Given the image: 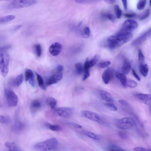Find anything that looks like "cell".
Returning <instances> with one entry per match:
<instances>
[{"label": "cell", "mask_w": 151, "mask_h": 151, "mask_svg": "<svg viewBox=\"0 0 151 151\" xmlns=\"http://www.w3.org/2000/svg\"><path fill=\"white\" fill-rule=\"evenodd\" d=\"M25 80L29 81L30 85L33 88L35 87L34 76L32 71L30 69H26L25 71Z\"/></svg>", "instance_id": "obj_15"}, {"label": "cell", "mask_w": 151, "mask_h": 151, "mask_svg": "<svg viewBox=\"0 0 151 151\" xmlns=\"http://www.w3.org/2000/svg\"><path fill=\"white\" fill-rule=\"evenodd\" d=\"M121 150L117 146L112 145L109 147V151H121Z\"/></svg>", "instance_id": "obj_43"}, {"label": "cell", "mask_w": 151, "mask_h": 151, "mask_svg": "<svg viewBox=\"0 0 151 151\" xmlns=\"http://www.w3.org/2000/svg\"><path fill=\"white\" fill-rule=\"evenodd\" d=\"M132 72L133 76L136 78L139 81H140L141 80L140 78L138 75L136 73L135 70L133 69H132Z\"/></svg>", "instance_id": "obj_46"}, {"label": "cell", "mask_w": 151, "mask_h": 151, "mask_svg": "<svg viewBox=\"0 0 151 151\" xmlns=\"http://www.w3.org/2000/svg\"><path fill=\"white\" fill-rule=\"evenodd\" d=\"M135 124L134 120L131 118L125 117L118 120L116 123V126L119 128L126 130L133 127Z\"/></svg>", "instance_id": "obj_6"}, {"label": "cell", "mask_w": 151, "mask_h": 151, "mask_svg": "<svg viewBox=\"0 0 151 151\" xmlns=\"http://www.w3.org/2000/svg\"><path fill=\"white\" fill-rule=\"evenodd\" d=\"M111 64V62L106 61L101 62L98 64V66L101 68H104L108 67Z\"/></svg>", "instance_id": "obj_38"}, {"label": "cell", "mask_w": 151, "mask_h": 151, "mask_svg": "<svg viewBox=\"0 0 151 151\" xmlns=\"http://www.w3.org/2000/svg\"><path fill=\"white\" fill-rule=\"evenodd\" d=\"M151 35V28H150L134 40L132 42V45L135 46L141 44Z\"/></svg>", "instance_id": "obj_10"}, {"label": "cell", "mask_w": 151, "mask_h": 151, "mask_svg": "<svg viewBox=\"0 0 151 151\" xmlns=\"http://www.w3.org/2000/svg\"><path fill=\"white\" fill-rule=\"evenodd\" d=\"M23 75L22 74H20L12 81V84L15 87H18L21 85L23 83Z\"/></svg>", "instance_id": "obj_18"}, {"label": "cell", "mask_w": 151, "mask_h": 151, "mask_svg": "<svg viewBox=\"0 0 151 151\" xmlns=\"http://www.w3.org/2000/svg\"><path fill=\"white\" fill-rule=\"evenodd\" d=\"M99 59V56L95 55L91 60H88V63L90 68L93 66L97 63Z\"/></svg>", "instance_id": "obj_32"}, {"label": "cell", "mask_w": 151, "mask_h": 151, "mask_svg": "<svg viewBox=\"0 0 151 151\" xmlns=\"http://www.w3.org/2000/svg\"><path fill=\"white\" fill-rule=\"evenodd\" d=\"M138 26L137 22L133 20H128L123 24L120 31L125 32H130L136 29Z\"/></svg>", "instance_id": "obj_8"}, {"label": "cell", "mask_w": 151, "mask_h": 151, "mask_svg": "<svg viewBox=\"0 0 151 151\" xmlns=\"http://www.w3.org/2000/svg\"><path fill=\"white\" fill-rule=\"evenodd\" d=\"M24 127V125L19 120H16L13 126V129L15 132H19L22 130Z\"/></svg>", "instance_id": "obj_22"}, {"label": "cell", "mask_w": 151, "mask_h": 151, "mask_svg": "<svg viewBox=\"0 0 151 151\" xmlns=\"http://www.w3.org/2000/svg\"><path fill=\"white\" fill-rule=\"evenodd\" d=\"M15 16L13 15H9L3 16L0 18V23L3 24L14 19Z\"/></svg>", "instance_id": "obj_27"}, {"label": "cell", "mask_w": 151, "mask_h": 151, "mask_svg": "<svg viewBox=\"0 0 151 151\" xmlns=\"http://www.w3.org/2000/svg\"><path fill=\"white\" fill-rule=\"evenodd\" d=\"M104 105L112 111H115L117 110V107L111 103H106L104 104Z\"/></svg>", "instance_id": "obj_37"}, {"label": "cell", "mask_w": 151, "mask_h": 151, "mask_svg": "<svg viewBox=\"0 0 151 151\" xmlns=\"http://www.w3.org/2000/svg\"><path fill=\"white\" fill-rule=\"evenodd\" d=\"M68 124L73 127L76 128H81L82 126L74 122H69L68 123Z\"/></svg>", "instance_id": "obj_42"}, {"label": "cell", "mask_w": 151, "mask_h": 151, "mask_svg": "<svg viewBox=\"0 0 151 151\" xmlns=\"http://www.w3.org/2000/svg\"><path fill=\"white\" fill-rule=\"evenodd\" d=\"M138 59L140 64H144L145 61V57L141 51L139 49L138 50Z\"/></svg>", "instance_id": "obj_36"}, {"label": "cell", "mask_w": 151, "mask_h": 151, "mask_svg": "<svg viewBox=\"0 0 151 151\" xmlns=\"http://www.w3.org/2000/svg\"><path fill=\"white\" fill-rule=\"evenodd\" d=\"M11 122V119L7 116L1 115L0 116V122L3 124H7Z\"/></svg>", "instance_id": "obj_30"}, {"label": "cell", "mask_w": 151, "mask_h": 151, "mask_svg": "<svg viewBox=\"0 0 151 151\" xmlns=\"http://www.w3.org/2000/svg\"><path fill=\"white\" fill-rule=\"evenodd\" d=\"M114 9L116 16L118 19H119L122 14V11L118 5H115L114 7Z\"/></svg>", "instance_id": "obj_33"}, {"label": "cell", "mask_w": 151, "mask_h": 151, "mask_svg": "<svg viewBox=\"0 0 151 151\" xmlns=\"http://www.w3.org/2000/svg\"><path fill=\"white\" fill-rule=\"evenodd\" d=\"M150 13V11L149 9H147L146 10L143 14L140 17V19L143 20L147 18L149 15Z\"/></svg>", "instance_id": "obj_40"}, {"label": "cell", "mask_w": 151, "mask_h": 151, "mask_svg": "<svg viewBox=\"0 0 151 151\" xmlns=\"http://www.w3.org/2000/svg\"><path fill=\"white\" fill-rule=\"evenodd\" d=\"M41 106V103L39 100H33L31 102L30 105L31 111L33 113L36 112L40 109Z\"/></svg>", "instance_id": "obj_17"}, {"label": "cell", "mask_w": 151, "mask_h": 151, "mask_svg": "<svg viewBox=\"0 0 151 151\" xmlns=\"http://www.w3.org/2000/svg\"><path fill=\"white\" fill-rule=\"evenodd\" d=\"M105 1L107 3H109V4H112L114 3L115 1V0H105Z\"/></svg>", "instance_id": "obj_51"}, {"label": "cell", "mask_w": 151, "mask_h": 151, "mask_svg": "<svg viewBox=\"0 0 151 151\" xmlns=\"http://www.w3.org/2000/svg\"><path fill=\"white\" fill-rule=\"evenodd\" d=\"M119 103L122 105L124 106H127L128 105V103L125 100L121 99L119 101Z\"/></svg>", "instance_id": "obj_47"}, {"label": "cell", "mask_w": 151, "mask_h": 151, "mask_svg": "<svg viewBox=\"0 0 151 151\" xmlns=\"http://www.w3.org/2000/svg\"><path fill=\"white\" fill-rule=\"evenodd\" d=\"M5 146L8 149V151H21L19 148L14 142H6Z\"/></svg>", "instance_id": "obj_21"}, {"label": "cell", "mask_w": 151, "mask_h": 151, "mask_svg": "<svg viewBox=\"0 0 151 151\" xmlns=\"http://www.w3.org/2000/svg\"><path fill=\"white\" fill-rule=\"evenodd\" d=\"M46 103L52 109L55 108L57 104V101L54 98L49 97L46 99Z\"/></svg>", "instance_id": "obj_25"}, {"label": "cell", "mask_w": 151, "mask_h": 151, "mask_svg": "<svg viewBox=\"0 0 151 151\" xmlns=\"http://www.w3.org/2000/svg\"><path fill=\"white\" fill-rule=\"evenodd\" d=\"M131 68V64L130 62L127 60H125L122 67V72L125 74H128Z\"/></svg>", "instance_id": "obj_20"}, {"label": "cell", "mask_w": 151, "mask_h": 151, "mask_svg": "<svg viewBox=\"0 0 151 151\" xmlns=\"http://www.w3.org/2000/svg\"><path fill=\"white\" fill-rule=\"evenodd\" d=\"M81 115L84 117L90 120L97 122L102 124L104 123L99 115L97 113L89 111L84 110L81 112Z\"/></svg>", "instance_id": "obj_7"}, {"label": "cell", "mask_w": 151, "mask_h": 151, "mask_svg": "<svg viewBox=\"0 0 151 151\" xmlns=\"http://www.w3.org/2000/svg\"><path fill=\"white\" fill-rule=\"evenodd\" d=\"M121 151H125L124 150H121Z\"/></svg>", "instance_id": "obj_53"}, {"label": "cell", "mask_w": 151, "mask_h": 151, "mask_svg": "<svg viewBox=\"0 0 151 151\" xmlns=\"http://www.w3.org/2000/svg\"><path fill=\"white\" fill-rule=\"evenodd\" d=\"M55 69L57 72L61 73L64 70V67L63 65L59 64L56 66Z\"/></svg>", "instance_id": "obj_45"}, {"label": "cell", "mask_w": 151, "mask_h": 151, "mask_svg": "<svg viewBox=\"0 0 151 151\" xmlns=\"http://www.w3.org/2000/svg\"><path fill=\"white\" fill-rule=\"evenodd\" d=\"M150 6H151V0L150 1Z\"/></svg>", "instance_id": "obj_52"}, {"label": "cell", "mask_w": 151, "mask_h": 151, "mask_svg": "<svg viewBox=\"0 0 151 151\" xmlns=\"http://www.w3.org/2000/svg\"><path fill=\"white\" fill-rule=\"evenodd\" d=\"M9 46L1 47L0 50V70L1 74L3 77L7 75L9 70V56L8 52Z\"/></svg>", "instance_id": "obj_2"}, {"label": "cell", "mask_w": 151, "mask_h": 151, "mask_svg": "<svg viewBox=\"0 0 151 151\" xmlns=\"http://www.w3.org/2000/svg\"><path fill=\"white\" fill-rule=\"evenodd\" d=\"M75 67L76 74L80 75L84 71V66L81 63H78L75 64Z\"/></svg>", "instance_id": "obj_28"}, {"label": "cell", "mask_w": 151, "mask_h": 151, "mask_svg": "<svg viewBox=\"0 0 151 151\" xmlns=\"http://www.w3.org/2000/svg\"><path fill=\"white\" fill-rule=\"evenodd\" d=\"M150 111H151V109H150Z\"/></svg>", "instance_id": "obj_54"}, {"label": "cell", "mask_w": 151, "mask_h": 151, "mask_svg": "<svg viewBox=\"0 0 151 151\" xmlns=\"http://www.w3.org/2000/svg\"><path fill=\"white\" fill-rule=\"evenodd\" d=\"M126 86L131 88H134L137 86V83L133 80L128 79L127 81Z\"/></svg>", "instance_id": "obj_34"}, {"label": "cell", "mask_w": 151, "mask_h": 151, "mask_svg": "<svg viewBox=\"0 0 151 151\" xmlns=\"http://www.w3.org/2000/svg\"><path fill=\"white\" fill-rule=\"evenodd\" d=\"M63 75L61 73H58L52 75L47 80L46 85L47 86L56 84L62 80Z\"/></svg>", "instance_id": "obj_12"}, {"label": "cell", "mask_w": 151, "mask_h": 151, "mask_svg": "<svg viewBox=\"0 0 151 151\" xmlns=\"http://www.w3.org/2000/svg\"><path fill=\"white\" fill-rule=\"evenodd\" d=\"M62 48V45L58 42H55L52 44L49 47V51L53 56L58 55L61 52Z\"/></svg>", "instance_id": "obj_11"}, {"label": "cell", "mask_w": 151, "mask_h": 151, "mask_svg": "<svg viewBox=\"0 0 151 151\" xmlns=\"http://www.w3.org/2000/svg\"><path fill=\"white\" fill-rule=\"evenodd\" d=\"M84 133L86 136L92 139L99 140L100 139L99 137L95 133L88 131H86Z\"/></svg>", "instance_id": "obj_29"}, {"label": "cell", "mask_w": 151, "mask_h": 151, "mask_svg": "<svg viewBox=\"0 0 151 151\" xmlns=\"http://www.w3.org/2000/svg\"><path fill=\"white\" fill-rule=\"evenodd\" d=\"M104 17L110 20L112 22L115 21V18L114 16L111 14H107L104 15Z\"/></svg>", "instance_id": "obj_41"}, {"label": "cell", "mask_w": 151, "mask_h": 151, "mask_svg": "<svg viewBox=\"0 0 151 151\" xmlns=\"http://www.w3.org/2000/svg\"><path fill=\"white\" fill-rule=\"evenodd\" d=\"M122 2L124 9L126 10H127V1L126 0H122Z\"/></svg>", "instance_id": "obj_50"}, {"label": "cell", "mask_w": 151, "mask_h": 151, "mask_svg": "<svg viewBox=\"0 0 151 151\" xmlns=\"http://www.w3.org/2000/svg\"><path fill=\"white\" fill-rule=\"evenodd\" d=\"M114 70L111 68H107L102 75V79L106 84H108L113 76Z\"/></svg>", "instance_id": "obj_14"}, {"label": "cell", "mask_w": 151, "mask_h": 151, "mask_svg": "<svg viewBox=\"0 0 151 151\" xmlns=\"http://www.w3.org/2000/svg\"><path fill=\"white\" fill-rule=\"evenodd\" d=\"M135 15L136 14L134 13L126 14L124 15L125 17L127 18H132L135 17Z\"/></svg>", "instance_id": "obj_49"}, {"label": "cell", "mask_w": 151, "mask_h": 151, "mask_svg": "<svg viewBox=\"0 0 151 151\" xmlns=\"http://www.w3.org/2000/svg\"><path fill=\"white\" fill-rule=\"evenodd\" d=\"M36 55L38 57H40L42 55V49L41 45L39 44H35L34 47Z\"/></svg>", "instance_id": "obj_31"}, {"label": "cell", "mask_w": 151, "mask_h": 151, "mask_svg": "<svg viewBox=\"0 0 151 151\" xmlns=\"http://www.w3.org/2000/svg\"><path fill=\"white\" fill-rule=\"evenodd\" d=\"M132 37L133 35L131 32L119 31L107 38L106 45L109 49H113L128 42Z\"/></svg>", "instance_id": "obj_1"}, {"label": "cell", "mask_w": 151, "mask_h": 151, "mask_svg": "<svg viewBox=\"0 0 151 151\" xmlns=\"http://www.w3.org/2000/svg\"><path fill=\"white\" fill-rule=\"evenodd\" d=\"M90 31L89 28L88 27H86L83 30V36L86 38L89 37L90 35Z\"/></svg>", "instance_id": "obj_39"}, {"label": "cell", "mask_w": 151, "mask_h": 151, "mask_svg": "<svg viewBox=\"0 0 151 151\" xmlns=\"http://www.w3.org/2000/svg\"><path fill=\"white\" fill-rule=\"evenodd\" d=\"M58 142L55 137H52L35 144L34 149L38 151H51L55 150L57 147Z\"/></svg>", "instance_id": "obj_3"}, {"label": "cell", "mask_w": 151, "mask_h": 151, "mask_svg": "<svg viewBox=\"0 0 151 151\" xmlns=\"http://www.w3.org/2000/svg\"><path fill=\"white\" fill-rule=\"evenodd\" d=\"M45 126L47 128L53 131L60 132L62 130V127L58 124H52L46 123Z\"/></svg>", "instance_id": "obj_23"}, {"label": "cell", "mask_w": 151, "mask_h": 151, "mask_svg": "<svg viewBox=\"0 0 151 151\" xmlns=\"http://www.w3.org/2000/svg\"><path fill=\"white\" fill-rule=\"evenodd\" d=\"M99 93L101 98L107 103L114 102V99L112 95L108 92L103 90H100Z\"/></svg>", "instance_id": "obj_16"}, {"label": "cell", "mask_w": 151, "mask_h": 151, "mask_svg": "<svg viewBox=\"0 0 151 151\" xmlns=\"http://www.w3.org/2000/svg\"><path fill=\"white\" fill-rule=\"evenodd\" d=\"M119 135L122 138H126L127 137L126 134L124 132L120 131L119 132Z\"/></svg>", "instance_id": "obj_48"}, {"label": "cell", "mask_w": 151, "mask_h": 151, "mask_svg": "<svg viewBox=\"0 0 151 151\" xmlns=\"http://www.w3.org/2000/svg\"><path fill=\"white\" fill-rule=\"evenodd\" d=\"M36 75L39 86L42 90L45 91L46 88L44 84L43 78L40 75L37 73H36Z\"/></svg>", "instance_id": "obj_26"}, {"label": "cell", "mask_w": 151, "mask_h": 151, "mask_svg": "<svg viewBox=\"0 0 151 151\" xmlns=\"http://www.w3.org/2000/svg\"><path fill=\"white\" fill-rule=\"evenodd\" d=\"M133 150L134 151H151L150 150L140 147H135L133 149Z\"/></svg>", "instance_id": "obj_44"}, {"label": "cell", "mask_w": 151, "mask_h": 151, "mask_svg": "<svg viewBox=\"0 0 151 151\" xmlns=\"http://www.w3.org/2000/svg\"><path fill=\"white\" fill-rule=\"evenodd\" d=\"M5 96L9 106H16L18 104V98L17 95L12 90L6 88L4 91Z\"/></svg>", "instance_id": "obj_5"}, {"label": "cell", "mask_w": 151, "mask_h": 151, "mask_svg": "<svg viewBox=\"0 0 151 151\" xmlns=\"http://www.w3.org/2000/svg\"><path fill=\"white\" fill-rule=\"evenodd\" d=\"M146 2V1L145 0L139 1L137 4V9L139 10L143 9L145 6Z\"/></svg>", "instance_id": "obj_35"}, {"label": "cell", "mask_w": 151, "mask_h": 151, "mask_svg": "<svg viewBox=\"0 0 151 151\" xmlns=\"http://www.w3.org/2000/svg\"><path fill=\"white\" fill-rule=\"evenodd\" d=\"M115 75L119 80L122 85L124 86H126L127 79L126 75L122 72H116Z\"/></svg>", "instance_id": "obj_19"}, {"label": "cell", "mask_w": 151, "mask_h": 151, "mask_svg": "<svg viewBox=\"0 0 151 151\" xmlns=\"http://www.w3.org/2000/svg\"><path fill=\"white\" fill-rule=\"evenodd\" d=\"M139 70L141 74L144 77H146L148 74L149 69L147 64H140Z\"/></svg>", "instance_id": "obj_24"}, {"label": "cell", "mask_w": 151, "mask_h": 151, "mask_svg": "<svg viewBox=\"0 0 151 151\" xmlns=\"http://www.w3.org/2000/svg\"><path fill=\"white\" fill-rule=\"evenodd\" d=\"M37 1L35 0H13L8 5L9 9H16L29 6L37 3Z\"/></svg>", "instance_id": "obj_4"}, {"label": "cell", "mask_w": 151, "mask_h": 151, "mask_svg": "<svg viewBox=\"0 0 151 151\" xmlns=\"http://www.w3.org/2000/svg\"><path fill=\"white\" fill-rule=\"evenodd\" d=\"M55 113L57 115L64 118L70 117L73 113V110L70 107H60L56 109Z\"/></svg>", "instance_id": "obj_9"}, {"label": "cell", "mask_w": 151, "mask_h": 151, "mask_svg": "<svg viewBox=\"0 0 151 151\" xmlns=\"http://www.w3.org/2000/svg\"><path fill=\"white\" fill-rule=\"evenodd\" d=\"M136 97L141 102L151 107V95L142 93L135 94Z\"/></svg>", "instance_id": "obj_13"}]
</instances>
